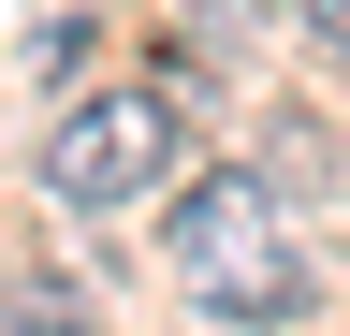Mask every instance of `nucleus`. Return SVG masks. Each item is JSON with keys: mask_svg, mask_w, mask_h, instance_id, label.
I'll use <instances>...</instances> for the list:
<instances>
[{"mask_svg": "<svg viewBox=\"0 0 350 336\" xmlns=\"http://www.w3.org/2000/svg\"><path fill=\"white\" fill-rule=\"evenodd\" d=\"M306 44H321V59H350V0H306Z\"/></svg>", "mask_w": 350, "mask_h": 336, "instance_id": "4", "label": "nucleus"}, {"mask_svg": "<svg viewBox=\"0 0 350 336\" xmlns=\"http://www.w3.org/2000/svg\"><path fill=\"white\" fill-rule=\"evenodd\" d=\"M0 336H103V322H88L73 292H15V307H0Z\"/></svg>", "mask_w": 350, "mask_h": 336, "instance_id": "3", "label": "nucleus"}, {"mask_svg": "<svg viewBox=\"0 0 350 336\" xmlns=\"http://www.w3.org/2000/svg\"><path fill=\"white\" fill-rule=\"evenodd\" d=\"M175 292H190L204 322H306V248L292 220L262 205V176H190L175 190Z\"/></svg>", "mask_w": 350, "mask_h": 336, "instance_id": "1", "label": "nucleus"}, {"mask_svg": "<svg viewBox=\"0 0 350 336\" xmlns=\"http://www.w3.org/2000/svg\"><path fill=\"white\" fill-rule=\"evenodd\" d=\"M146 176H175V103L161 88H103L59 117V146H44V190L59 205H131Z\"/></svg>", "mask_w": 350, "mask_h": 336, "instance_id": "2", "label": "nucleus"}]
</instances>
